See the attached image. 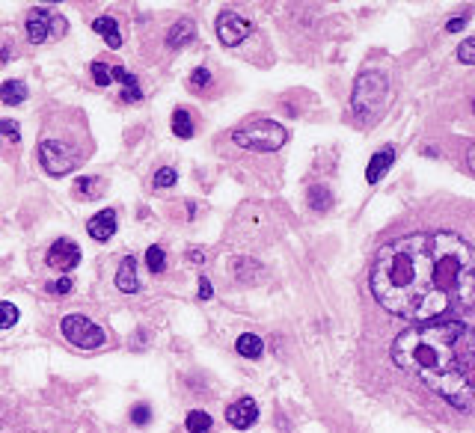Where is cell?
Returning <instances> with one entry per match:
<instances>
[{"label": "cell", "mask_w": 475, "mask_h": 433, "mask_svg": "<svg viewBox=\"0 0 475 433\" xmlns=\"http://www.w3.org/2000/svg\"><path fill=\"white\" fill-rule=\"evenodd\" d=\"M369 285L395 318L428 324L475 309V247L455 231H413L374 252Z\"/></svg>", "instance_id": "cell-1"}, {"label": "cell", "mask_w": 475, "mask_h": 433, "mask_svg": "<svg viewBox=\"0 0 475 433\" xmlns=\"http://www.w3.org/2000/svg\"><path fill=\"white\" fill-rule=\"evenodd\" d=\"M392 362L455 409H475V327L460 320L407 327L392 341Z\"/></svg>", "instance_id": "cell-2"}, {"label": "cell", "mask_w": 475, "mask_h": 433, "mask_svg": "<svg viewBox=\"0 0 475 433\" xmlns=\"http://www.w3.org/2000/svg\"><path fill=\"white\" fill-rule=\"evenodd\" d=\"M232 140L241 149H252V152H276L289 142V131H285L280 122L273 119H252L247 125H241L232 131Z\"/></svg>", "instance_id": "cell-3"}, {"label": "cell", "mask_w": 475, "mask_h": 433, "mask_svg": "<svg viewBox=\"0 0 475 433\" xmlns=\"http://www.w3.org/2000/svg\"><path fill=\"white\" fill-rule=\"evenodd\" d=\"M83 158L77 154V149L72 146V142L65 140H57V137H48L39 142V163L42 170H45L48 175H54V179H63V175H69L77 163H81Z\"/></svg>", "instance_id": "cell-4"}, {"label": "cell", "mask_w": 475, "mask_h": 433, "mask_svg": "<svg viewBox=\"0 0 475 433\" xmlns=\"http://www.w3.org/2000/svg\"><path fill=\"white\" fill-rule=\"evenodd\" d=\"M386 95H389V83H386V77L380 72H366L357 77V83H353V95H351V104L357 110L360 116L366 113H374V110H380Z\"/></svg>", "instance_id": "cell-5"}, {"label": "cell", "mask_w": 475, "mask_h": 433, "mask_svg": "<svg viewBox=\"0 0 475 433\" xmlns=\"http://www.w3.org/2000/svg\"><path fill=\"white\" fill-rule=\"evenodd\" d=\"M24 33L33 45H42V42H51V39H63L69 33V21H65L60 13L54 9H30L27 18H24Z\"/></svg>", "instance_id": "cell-6"}, {"label": "cell", "mask_w": 475, "mask_h": 433, "mask_svg": "<svg viewBox=\"0 0 475 433\" xmlns=\"http://www.w3.org/2000/svg\"><path fill=\"white\" fill-rule=\"evenodd\" d=\"M60 332H63L65 341L74 344V348H81V350H98V348H104V341H107L104 329L98 324H92L86 315H65L60 320Z\"/></svg>", "instance_id": "cell-7"}, {"label": "cell", "mask_w": 475, "mask_h": 433, "mask_svg": "<svg viewBox=\"0 0 475 433\" xmlns=\"http://www.w3.org/2000/svg\"><path fill=\"white\" fill-rule=\"evenodd\" d=\"M214 30H217V36H220V42H223L226 48H235L252 33V21L244 18V15H238V13H220Z\"/></svg>", "instance_id": "cell-8"}, {"label": "cell", "mask_w": 475, "mask_h": 433, "mask_svg": "<svg viewBox=\"0 0 475 433\" xmlns=\"http://www.w3.org/2000/svg\"><path fill=\"white\" fill-rule=\"evenodd\" d=\"M45 261H48V268H54V270L72 273L77 264H81V247H77V243H72L69 238H60V240L51 243Z\"/></svg>", "instance_id": "cell-9"}, {"label": "cell", "mask_w": 475, "mask_h": 433, "mask_svg": "<svg viewBox=\"0 0 475 433\" xmlns=\"http://www.w3.org/2000/svg\"><path fill=\"white\" fill-rule=\"evenodd\" d=\"M226 421L235 430H247L259 421V404L252 398H238L235 404L226 407Z\"/></svg>", "instance_id": "cell-10"}, {"label": "cell", "mask_w": 475, "mask_h": 433, "mask_svg": "<svg viewBox=\"0 0 475 433\" xmlns=\"http://www.w3.org/2000/svg\"><path fill=\"white\" fill-rule=\"evenodd\" d=\"M116 211L113 208H104V211H98V214L90 220V223H86V231H90V238L92 240H110L116 235Z\"/></svg>", "instance_id": "cell-11"}, {"label": "cell", "mask_w": 475, "mask_h": 433, "mask_svg": "<svg viewBox=\"0 0 475 433\" xmlns=\"http://www.w3.org/2000/svg\"><path fill=\"white\" fill-rule=\"evenodd\" d=\"M392 163H395V149L392 146H383L380 152H374L371 161H369V166H366V181L369 184H378Z\"/></svg>", "instance_id": "cell-12"}, {"label": "cell", "mask_w": 475, "mask_h": 433, "mask_svg": "<svg viewBox=\"0 0 475 433\" xmlns=\"http://www.w3.org/2000/svg\"><path fill=\"white\" fill-rule=\"evenodd\" d=\"M116 288H119V291H125V294H137L140 291L134 255H125L122 264H119V270H116Z\"/></svg>", "instance_id": "cell-13"}, {"label": "cell", "mask_w": 475, "mask_h": 433, "mask_svg": "<svg viewBox=\"0 0 475 433\" xmlns=\"http://www.w3.org/2000/svg\"><path fill=\"white\" fill-rule=\"evenodd\" d=\"M196 39V24L191 18H179L175 24L167 30V48H184Z\"/></svg>", "instance_id": "cell-14"}, {"label": "cell", "mask_w": 475, "mask_h": 433, "mask_svg": "<svg viewBox=\"0 0 475 433\" xmlns=\"http://www.w3.org/2000/svg\"><path fill=\"white\" fill-rule=\"evenodd\" d=\"M113 77L122 83V101L125 104H134V101H143V90H140V81L137 74H131L125 65H113Z\"/></svg>", "instance_id": "cell-15"}, {"label": "cell", "mask_w": 475, "mask_h": 433, "mask_svg": "<svg viewBox=\"0 0 475 433\" xmlns=\"http://www.w3.org/2000/svg\"><path fill=\"white\" fill-rule=\"evenodd\" d=\"M92 30L102 36L104 42H107V48H122V33H119V24H116V18L113 15H102V18H95L92 21Z\"/></svg>", "instance_id": "cell-16"}, {"label": "cell", "mask_w": 475, "mask_h": 433, "mask_svg": "<svg viewBox=\"0 0 475 433\" xmlns=\"http://www.w3.org/2000/svg\"><path fill=\"white\" fill-rule=\"evenodd\" d=\"M232 273H235V279L238 282H259V276L264 273L261 270V264L259 261H252V259H247V255H238V259H232Z\"/></svg>", "instance_id": "cell-17"}, {"label": "cell", "mask_w": 475, "mask_h": 433, "mask_svg": "<svg viewBox=\"0 0 475 433\" xmlns=\"http://www.w3.org/2000/svg\"><path fill=\"white\" fill-rule=\"evenodd\" d=\"M107 193V181L98 179V175H83V179H77L74 184V196L81 199H102Z\"/></svg>", "instance_id": "cell-18"}, {"label": "cell", "mask_w": 475, "mask_h": 433, "mask_svg": "<svg viewBox=\"0 0 475 433\" xmlns=\"http://www.w3.org/2000/svg\"><path fill=\"white\" fill-rule=\"evenodd\" d=\"M27 95H30V90H27L24 81H6V83H0V101L9 104V107L24 104Z\"/></svg>", "instance_id": "cell-19"}, {"label": "cell", "mask_w": 475, "mask_h": 433, "mask_svg": "<svg viewBox=\"0 0 475 433\" xmlns=\"http://www.w3.org/2000/svg\"><path fill=\"white\" fill-rule=\"evenodd\" d=\"M235 350L241 353V357H247V359H259L264 353V341L259 336H252V332H244V336H238Z\"/></svg>", "instance_id": "cell-20"}, {"label": "cell", "mask_w": 475, "mask_h": 433, "mask_svg": "<svg viewBox=\"0 0 475 433\" xmlns=\"http://www.w3.org/2000/svg\"><path fill=\"white\" fill-rule=\"evenodd\" d=\"M172 134L182 137V140H191L193 137V119L184 107H175L172 110Z\"/></svg>", "instance_id": "cell-21"}, {"label": "cell", "mask_w": 475, "mask_h": 433, "mask_svg": "<svg viewBox=\"0 0 475 433\" xmlns=\"http://www.w3.org/2000/svg\"><path fill=\"white\" fill-rule=\"evenodd\" d=\"M211 425H214V418L208 416L205 409H191L187 418H184L187 433H208V430H211Z\"/></svg>", "instance_id": "cell-22"}, {"label": "cell", "mask_w": 475, "mask_h": 433, "mask_svg": "<svg viewBox=\"0 0 475 433\" xmlns=\"http://www.w3.org/2000/svg\"><path fill=\"white\" fill-rule=\"evenodd\" d=\"M90 74H92V81H95L98 90H107L110 81H113V65H110L107 60H95L90 65Z\"/></svg>", "instance_id": "cell-23"}, {"label": "cell", "mask_w": 475, "mask_h": 433, "mask_svg": "<svg viewBox=\"0 0 475 433\" xmlns=\"http://www.w3.org/2000/svg\"><path fill=\"white\" fill-rule=\"evenodd\" d=\"M306 199H309V205H312L315 211H327L330 205H333V193H330L324 184H312V187H309Z\"/></svg>", "instance_id": "cell-24"}, {"label": "cell", "mask_w": 475, "mask_h": 433, "mask_svg": "<svg viewBox=\"0 0 475 433\" xmlns=\"http://www.w3.org/2000/svg\"><path fill=\"white\" fill-rule=\"evenodd\" d=\"M146 268L152 270V273H163L167 270V252H163V247H149V252H146Z\"/></svg>", "instance_id": "cell-25"}, {"label": "cell", "mask_w": 475, "mask_h": 433, "mask_svg": "<svg viewBox=\"0 0 475 433\" xmlns=\"http://www.w3.org/2000/svg\"><path fill=\"white\" fill-rule=\"evenodd\" d=\"M175 181H179V172H175L172 166H161V170L154 172V187H158V190H167Z\"/></svg>", "instance_id": "cell-26"}, {"label": "cell", "mask_w": 475, "mask_h": 433, "mask_svg": "<svg viewBox=\"0 0 475 433\" xmlns=\"http://www.w3.org/2000/svg\"><path fill=\"white\" fill-rule=\"evenodd\" d=\"M18 324V306L15 303H0V329H9Z\"/></svg>", "instance_id": "cell-27"}, {"label": "cell", "mask_w": 475, "mask_h": 433, "mask_svg": "<svg viewBox=\"0 0 475 433\" xmlns=\"http://www.w3.org/2000/svg\"><path fill=\"white\" fill-rule=\"evenodd\" d=\"M0 137H6L9 142H18L21 140V125L15 119H0Z\"/></svg>", "instance_id": "cell-28"}, {"label": "cell", "mask_w": 475, "mask_h": 433, "mask_svg": "<svg viewBox=\"0 0 475 433\" xmlns=\"http://www.w3.org/2000/svg\"><path fill=\"white\" fill-rule=\"evenodd\" d=\"M131 421H134L137 427L149 425V421H152V407L149 404H134V407H131Z\"/></svg>", "instance_id": "cell-29"}, {"label": "cell", "mask_w": 475, "mask_h": 433, "mask_svg": "<svg viewBox=\"0 0 475 433\" xmlns=\"http://www.w3.org/2000/svg\"><path fill=\"white\" fill-rule=\"evenodd\" d=\"M458 60L467 63V65H475V39H463L458 45Z\"/></svg>", "instance_id": "cell-30"}, {"label": "cell", "mask_w": 475, "mask_h": 433, "mask_svg": "<svg viewBox=\"0 0 475 433\" xmlns=\"http://www.w3.org/2000/svg\"><path fill=\"white\" fill-rule=\"evenodd\" d=\"M208 83H211V72H208V69H193V74H191V90H205Z\"/></svg>", "instance_id": "cell-31"}, {"label": "cell", "mask_w": 475, "mask_h": 433, "mask_svg": "<svg viewBox=\"0 0 475 433\" xmlns=\"http://www.w3.org/2000/svg\"><path fill=\"white\" fill-rule=\"evenodd\" d=\"M74 288V282H72V276H60V279H54V282H48V291L51 294H69Z\"/></svg>", "instance_id": "cell-32"}, {"label": "cell", "mask_w": 475, "mask_h": 433, "mask_svg": "<svg viewBox=\"0 0 475 433\" xmlns=\"http://www.w3.org/2000/svg\"><path fill=\"white\" fill-rule=\"evenodd\" d=\"M211 294H214V288L208 282V276H200V300H211Z\"/></svg>", "instance_id": "cell-33"}, {"label": "cell", "mask_w": 475, "mask_h": 433, "mask_svg": "<svg viewBox=\"0 0 475 433\" xmlns=\"http://www.w3.org/2000/svg\"><path fill=\"white\" fill-rule=\"evenodd\" d=\"M463 27H467V15H460V18H451L449 24H446V30H449V33H458V30H463Z\"/></svg>", "instance_id": "cell-34"}, {"label": "cell", "mask_w": 475, "mask_h": 433, "mask_svg": "<svg viewBox=\"0 0 475 433\" xmlns=\"http://www.w3.org/2000/svg\"><path fill=\"white\" fill-rule=\"evenodd\" d=\"M467 166H469V172L475 175V142H472L469 152H467Z\"/></svg>", "instance_id": "cell-35"}, {"label": "cell", "mask_w": 475, "mask_h": 433, "mask_svg": "<svg viewBox=\"0 0 475 433\" xmlns=\"http://www.w3.org/2000/svg\"><path fill=\"white\" fill-rule=\"evenodd\" d=\"M187 259H191L193 264H202V261H205V255H202V250H191V252H187Z\"/></svg>", "instance_id": "cell-36"}]
</instances>
